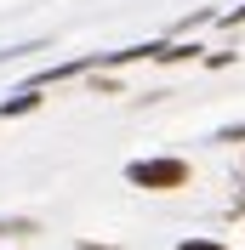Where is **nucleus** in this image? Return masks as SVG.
<instances>
[{
	"instance_id": "1",
	"label": "nucleus",
	"mask_w": 245,
	"mask_h": 250,
	"mask_svg": "<svg viewBox=\"0 0 245 250\" xmlns=\"http://www.w3.org/2000/svg\"><path fill=\"white\" fill-rule=\"evenodd\" d=\"M125 182L166 193V188H183L188 182V165H183V159H137V165H125Z\"/></svg>"
},
{
	"instance_id": "2",
	"label": "nucleus",
	"mask_w": 245,
	"mask_h": 250,
	"mask_svg": "<svg viewBox=\"0 0 245 250\" xmlns=\"http://www.w3.org/2000/svg\"><path fill=\"white\" fill-rule=\"evenodd\" d=\"M183 250H228V245H211V239H188Z\"/></svg>"
}]
</instances>
